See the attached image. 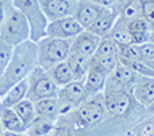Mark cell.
Segmentation results:
<instances>
[{
    "mask_svg": "<svg viewBox=\"0 0 154 136\" xmlns=\"http://www.w3.org/2000/svg\"><path fill=\"white\" fill-rule=\"evenodd\" d=\"M146 110H147V113H149V114H151V113H154V102H153V104H151L150 106H149Z\"/></svg>",
    "mask_w": 154,
    "mask_h": 136,
    "instance_id": "obj_34",
    "label": "cell"
},
{
    "mask_svg": "<svg viewBox=\"0 0 154 136\" xmlns=\"http://www.w3.org/2000/svg\"><path fill=\"white\" fill-rule=\"evenodd\" d=\"M128 133L132 136H154V113L146 114L130 128Z\"/></svg>",
    "mask_w": 154,
    "mask_h": 136,
    "instance_id": "obj_23",
    "label": "cell"
},
{
    "mask_svg": "<svg viewBox=\"0 0 154 136\" xmlns=\"http://www.w3.org/2000/svg\"><path fill=\"white\" fill-rule=\"evenodd\" d=\"M128 29H130L131 34H134V33H153L151 26L143 17L128 22Z\"/></svg>",
    "mask_w": 154,
    "mask_h": 136,
    "instance_id": "obj_26",
    "label": "cell"
},
{
    "mask_svg": "<svg viewBox=\"0 0 154 136\" xmlns=\"http://www.w3.org/2000/svg\"><path fill=\"white\" fill-rule=\"evenodd\" d=\"M37 65V42L27 40L14 47L6 70L0 75V98L12 86L29 78Z\"/></svg>",
    "mask_w": 154,
    "mask_h": 136,
    "instance_id": "obj_1",
    "label": "cell"
},
{
    "mask_svg": "<svg viewBox=\"0 0 154 136\" xmlns=\"http://www.w3.org/2000/svg\"><path fill=\"white\" fill-rule=\"evenodd\" d=\"M142 75L137 74L135 71L130 70L128 67L123 65L122 63L117 64V67L113 70V72L108 76L105 89L112 90H124L132 94V89L135 87L137 82Z\"/></svg>",
    "mask_w": 154,
    "mask_h": 136,
    "instance_id": "obj_8",
    "label": "cell"
},
{
    "mask_svg": "<svg viewBox=\"0 0 154 136\" xmlns=\"http://www.w3.org/2000/svg\"><path fill=\"white\" fill-rule=\"evenodd\" d=\"M35 112H37V117L45 120H51V121H57V119L60 117L59 113V102L57 97L56 98H44L40 101L34 102Z\"/></svg>",
    "mask_w": 154,
    "mask_h": 136,
    "instance_id": "obj_19",
    "label": "cell"
},
{
    "mask_svg": "<svg viewBox=\"0 0 154 136\" xmlns=\"http://www.w3.org/2000/svg\"><path fill=\"white\" fill-rule=\"evenodd\" d=\"M119 57L120 59H127V60H140L139 47L135 45V44L124 45V47H119Z\"/></svg>",
    "mask_w": 154,
    "mask_h": 136,
    "instance_id": "obj_27",
    "label": "cell"
},
{
    "mask_svg": "<svg viewBox=\"0 0 154 136\" xmlns=\"http://www.w3.org/2000/svg\"><path fill=\"white\" fill-rule=\"evenodd\" d=\"M47 72L49 74V76L52 78V80L55 82L59 87H64L66 84L71 83V82L74 80L72 74H71V71H70V68H68V65H67L66 61L56 64L55 67L49 68Z\"/></svg>",
    "mask_w": 154,
    "mask_h": 136,
    "instance_id": "obj_22",
    "label": "cell"
},
{
    "mask_svg": "<svg viewBox=\"0 0 154 136\" xmlns=\"http://www.w3.org/2000/svg\"><path fill=\"white\" fill-rule=\"evenodd\" d=\"M3 125H2V121H0V135H2V133H3Z\"/></svg>",
    "mask_w": 154,
    "mask_h": 136,
    "instance_id": "obj_36",
    "label": "cell"
},
{
    "mask_svg": "<svg viewBox=\"0 0 154 136\" xmlns=\"http://www.w3.org/2000/svg\"><path fill=\"white\" fill-rule=\"evenodd\" d=\"M14 47L8 45L7 42H4L2 38H0V75L4 72L7 64L10 61V57H11V53Z\"/></svg>",
    "mask_w": 154,
    "mask_h": 136,
    "instance_id": "obj_28",
    "label": "cell"
},
{
    "mask_svg": "<svg viewBox=\"0 0 154 136\" xmlns=\"http://www.w3.org/2000/svg\"><path fill=\"white\" fill-rule=\"evenodd\" d=\"M139 47V55L140 60L147 63V61H154V42L147 41V42L138 45Z\"/></svg>",
    "mask_w": 154,
    "mask_h": 136,
    "instance_id": "obj_30",
    "label": "cell"
},
{
    "mask_svg": "<svg viewBox=\"0 0 154 136\" xmlns=\"http://www.w3.org/2000/svg\"><path fill=\"white\" fill-rule=\"evenodd\" d=\"M0 136H25V133H15V132H10V131H3V133Z\"/></svg>",
    "mask_w": 154,
    "mask_h": 136,
    "instance_id": "obj_33",
    "label": "cell"
},
{
    "mask_svg": "<svg viewBox=\"0 0 154 136\" xmlns=\"http://www.w3.org/2000/svg\"><path fill=\"white\" fill-rule=\"evenodd\" d=\"M132 97L135 101L147 109L154 102V78L151 76H140L132 89Z\"/></svg>",
    "mask_w": 154,
    "mask_h": 136,
    "instance_id": "obj_13",
    "label": "cell"
},
{
    "mask_svg": "<svg viewBox=\"0 0 154 136\" xmlns=\"http://www.w3.org/2000/svg\"><path fill=\"white\" fill-rule=\"evenodd\" d=\"M72 40H61V38L44 37L37 42V60L38 67L48 71L56 64L67 60L71 53Z\"/></svg>",
    "mask_w": 154,
    "mask_h": 136,
    "instance_id": "obj_2",
    "label": "cell"
},
{
    "mask_svg": "<svg viewBox=\"0 0 154 136\" xmlns=\"http://www.w3.org/2000/svg\"><path fill=\"white\" fill-rule=\"evenodd\" d=\"M91 61L109 76L119 64V56H93Z\"/></svg>",
    "mask_w": 154,
    "mask_h": 136,
    "instance_id": "obj_24",
    "label": "cell"
},
{
    "mask_svg": "<svg viewBox=\"0 0 154 136\" xmlns=\"http://www.w3.org/2000/svg\"><path fill=\"white\" fill-rule=\"evenodd\" d=\"M27 95V79L20 80L0 98V107H12L18 102L23 101Z\"/></svg>",
    "mask_w": 154,
    "mask_h": 136,
    "instance_id": "obj_18",
    "label": "cell"
},
{
    "mask_svg": "<svg viewBox=\"0 0 154 136\" xmlns=\"http://www.w3.org/2000/svg\"><path fill=\"white\" fill-rule=\"evenodd\" d=\"M112 8L116 11L120 19L128 23L142 17V0H117Z\"/></svg>",
    "mask_w": 154,
    "mask_h": 136,
    "instance_id": "obj_15",
    "label": "cell"
},
{
    "mask_svg": "<svg viewBox=\"0 0 154 136\" xmlns=\"http://www.w3.org/2000/svg\"><path fill=\"white\" fill-rule=\"evenodd\" d=\"M106 79H108V75L102 70H100L90 59V67H89L86 79L83 82L86 98L90 95H94V94L102 93L105 89V84H106Z\"/></svg>",
    "mask_w": 154,
    "mask_h": 136,
    "instance_id": "obj_12",
    "label": "cell"
},
{
    "mask_svg": "<svg viewBox=\"0 0 154 136\" xmlns=\"http://www.w3.org/2000/svg\"><path fill=\"white\" fill-rule=\"evenodd\" d=\"M117 18L119 17H117L116 11H115L112 7L111 8H104L102 12L100 14V17L96 19V22H94L87 30L91 32L93 34L101 37V38L106 37V35H109V33H111L113 25L116 23Z\"/></svg>",
    "mask_w": 154,
    "mask_h": 136,
    "instance_id": "obj_14",
    "label": "cell"
},
{
    "mask_svg": "<svg viewBox=\"0 0 154 136\" xmlns=\"http://www.w3.org/2000/svg\"><path fill=\"white\" fill-rule=\"evenodd\" d=\"M104 8L105 7L98 6L91 0H78L72 17L78 20V23L85 30H87L96 22V19L100 17Z\"/></svg>",
    "mask_w": 154,
    "mask_h": 136,
    "instance_id": "obj_10",
    "label": "cell"
},
{
    "mask_svg": "<svg viewBox=\"0 0 154 136\" xmlns=\"http://www.w3.org/2000/svg\"><path fill=\"white\" fill-rule=\"evenodd\" d=\"M71 2H78V0H71Z\"/></svg>",
    "mask_w": 154,
    "mask_h": 136,
    "instance_id": "obj_40",
    "label": "cell"
},
{
    "mask_svg": "<svg viewBox=\"0 0 154 136\" xmlns=\"http://www.w3.org/2000/svg\"><path fill=\"white\" fill-rule=\"evenodd\" d=\"M12 8H14V4L11 0H0V25L11 12Z\"/></svg>",
    "mask_w": 154,
    "mask_h": 136,
    "instance_id": "obj_31",
    "label": "cell"
},
{
    "mask_svg": "<svg viewBox=\"0 0 154 136\" xmlns=\"http://www.w3.org/2000/svg\"><path fill=\"white\" fill-rule=\"evenodd\" d=\"M59 90L60 87L52 80L49 74L37 65L27 78L26 98L32 102H37L44 98H56Z\"/></svg>",
    "mask_w": 154,
    "mask_h": 136,
    "instance_id": "obj_5",
    "label": "cell"
},
{
    "mask_svg": "<svg viewBox=\"0 0 154 136\" xmlns=\"http://www.w3.org/2000/svg\"><path fill=\"white\" fill-rule=\"evenodd\" d=\"M91 2H94L96 4H98L101 7H105V8H111L116 4L117 0H91Z\"/></svg>",
    "mask_w": 154,
    "mask_h": 136,
    "instance_id": "obj_32",
    "label": "cell"
},
{
    "mask_svg": "<svg viewBox=\"0 0 154 136\" xmlns=\"http://www.w3.org/2000/svg\"><path fill=\"white\" fill-rule=\"evenodd\" d=\"M48 22L74 15L76 2L71 0H38Z\"/></svg>",
    "mask_w": 154,
    "mask_h": 136,
    "instance_id": "obj_9",
    "label": "cell"
},
{
    "mask_svg": "<svg viewBox=\"0 0 154 136\" xmlns=\"http://www.w3.org/2000/svg\"><path fill=\"white\" fill-rule=\"evenodd\" d=\"M109 37L119 47H124V45H131L132 44V35H131V32L128 29V23L125 20L120 19V18H117L116 23L113 25L111 33H109Z\"/></svg>",
    "mask_w": 154,
    "mask_h": 136,
    "instance_id": "obj_20",
    "label": "cell"
},
{
    "mask_svg": "<svg viewBox=\"0 0 154 136\" xmlns=\"http://www.w3.org/2000/svg\"><path fill=\"white\" fill-rule=\"evenodd\" d=\"M83 30L85 29L78 23V20L71 15V17L60 18V19L48 22L47 30H45V37L61 38V40H74Z\"/></svg>",
    "mask_w": 154,
    "mask_h": 136,
    "instance_id": "obj_7",
    "label": "cell"
},
{
    "mask_svg": "<svg viewBox=\"0 0 154 136\" xmlns=\"http://www.w3.org/2000/svg\"><path fill=\"white\" fill-rule=\"evenodd\" d=\"M143 63H145V61H143ZM146 64H147V65H149V67H150L151 70H153V71H154V61H147V63H146Z\"/></svg>",
    "mask_w": 154,
    "mask_h": 136,
    "instance_id": "obj_35",
    "label": "cell"
},
{
    "mask_svg": "<svg viewBox=\"0 0 154 136\" xmlns=\"http://www.w3.org/2000/svg\"><path fill=\"white\" fill-rule=\"evenodd\" d=\"M123 136H128V135H127V133H124V135H123Z\"/></svg>",
    "mask_w": 154,
    "mask_h": 136,
    "instance_id": "obj_39",
    "label": "cell"
},
{
    "mask_svg": "<svg viewBox=\"0 0 154 136\" xmlns=\"http://www.w3.org/2000/svg\"><path fill=\"white\" fill-rule=\"evenodd\" d=\"M0 38L11 47L30 40V25L26 17L17 8H12L11 12L0 25Z\"/></svg>",
    "mask_w": 154,
    "mask_h": 136,
    "instance_id": "obj_3",
    "label": "cell"
},
{
    "mask_svg": "<svg viewBox=\"0 0 154 136\" xmlns=\"http://www.w3.org/2000/svg\"><path fill=\"white\" fill-rule=\"evenodd\" d=\"M142 17L147 20L154 32V0H142Z\"/></svg>",
    "mask_w": 154,
    "mask_h": 136,
    "instance_id": "obj_29",
    "label": "cell"
},
{
    "mask_svg": "<svg viewBox=\"0 0 154 136\" xmlns=\"http://www.w3.org/2000/svg\"><path fill=\"white\" fill-rule=\"evenodd\" d=\"M12 109H14V112L19 116V119L22 120V122L25 124L26 131H27V128L33 124V121H34L35 117H37L34 102H32L30 99L25 98L23 101L18 102L15 106H12Z\"/></svg>",
    "mask_w": 154,
    "mask_h": 136,
    "instance_id": "obj_21",
    "label": "cell"
},
{
    "mask_svg": "<svg viewBox=\"0 0 154 136\" xmlns=\"http://www.w3.org/2000/svg\"><path fill=\"white\" fill-rule=\"evenodd\" d=\"M0 121L4 131L15 133H26V127L12 107H0Z\"/></svg>",
    "mask_w": 154,
    "mask_h": 136,
    "instance_id": "obj_17",
    "label": "cell"
},
{
    "mask_svg": "<svg viewBox=\"0 0 154 136\" xmlns=\"http://www.w3.org/2000/svg\"><path fill=\"white\" fill-rule=\"evenodd\" d=\"M14 7L26 17L30 25V40L38 42L45 37L48 19L41 10L38 0H11Z\"/></svg>",
    "mask_w": 154,
    "mask_h": 136,
    "instance_id": "obj_4",
    "label": "cell"
},
{
    "mask_svg": "<svg viewBox=\"0 0 154 136\" xmlns=\"http://www.w3.org/2000/svg\"><path fill=\"white\" fill-rule=\"evenodd\" d=\"M150 41H151V42H154V32H153V33H151V37H150Z\"/></svg>",
    "mask_w": 154,
    "mask_h": 136,
    "instance_id": "obj_37",
    "label": "cell"
},
{
    "mask_svg": "<svg viewBox=\"0 0 154 136\" xmlns=\"http://www.w3.org/2000/svg\"><path fill=\"white\" fill-rule=\"evenodd\" d=\"M90 59L91 57H86V56L78 55V53H70L68 55L66 63H67L75 82H85L89 67H90Z\"/></svg>",
    "mask_w": 154,
    "mask_h": 136,
    "instance_id": "obj_16",
    "label": "cell"
},
{
    "mask_svg": "<svg viewBox=\"0 0 154 136\" xmlns=\"http://www.w3.org/2000/svg\"><path fill=\"white\" fill-rule=\"evenodd\" d=\"M125 133H127V135H128V136H132V135H130V133H128V132H125Z\"/></svg>",
    "mask_w": 154,
    "mask_h": 136,
    "instance_id": "obj_38",
    "label": "cell"
},
{
    "mask_svg": "<svg viewBox=\"0 0 154 136\" xmlns=\"http://www.w3.org/2000/svg\"><path fill=\"white\" fill-rule=\"evenodd\" d=\"M94 56H119V45L109 35L102 37Z\"/></svg>",
    "mask_w": 154,
    "mask_h": 136,
    "instance_id": "obj_25",
    "label": "cell"
},
{
    "mask_svg": "<svg viewBox=\"0 0 154 136\" xmlns=\"http://www.w3.org/2000/svg\"><path fill=\"white\" fill-rule=\"evenodd\" d=\"M100 40H101V37L93 34L89 30H83L71 42V53H78V55L86 56V57H93L100 44Z\"/></svg>",
    "mask_w": 154,
    "mask_h": 136,
    "instance_id": "obj_11",
    "label": "cell"
},
{
    "mask_svg": "<svg viewBox=\"0 0 154 136\" xmlns=\"http://www.w3.org/2000/svg\"><path fill=\"white\" fill-rule=\"evenodd\" d=\"M85 98H86V91H85L83 82L72 80L71 83L66 84L64 87H60L57 94L60 116H64V114L72 112Z\"/></svg>",
    "mask_w": 154,
    "mask_h": 136,
    "instance_id": "obj_6",
    "label": "cell"
}]
</instances>
